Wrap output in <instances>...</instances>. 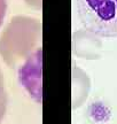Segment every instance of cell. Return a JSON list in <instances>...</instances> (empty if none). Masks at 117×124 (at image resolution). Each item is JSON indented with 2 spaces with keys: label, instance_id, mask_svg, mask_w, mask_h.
<instances>
[{
  "label": "cell",
  "instance_id": "obj_1",
  "mask_svg": "<svg viewBox=\"0 0 117 124\" xmlns=\"http://www.w3.org/2000/svg\"><path fill=\"white\" fill-rule=\"evenodd\" d=\"M40 36V25L30 17H16L0 39V54L10 68H15L31 52Z\"/></svg>",
  "mask_w": 117,
  "mask_h": 124
},
{
  "label": "cell",
  "instance_id": "obj_2",
  "mask_svg": "<svg viewBox=\"0 0 117 124\" xmlns=\"http://www.w3.org/2000/svg\"><path fill=\"white\" fill-rule=\"evenodd\" d=\"M75 6L86 30L103 38L117 37V0H75Z\"/></svg>",
  "mask_w": 117,
  "mask_h": 124
},
{
  "label": "cell",
  "instance_id": "obj_3",
  "mask_svg": "<svg viewBox=\"0 0 117 124\" xmlns=\"http://www.w3.org/2000/svg\"><path fill=\"white\" fill-rule=\"evenodd\" d=\"M72 53L77 58L98 60L102 54V41L95 33L80 29L72 35Z\"/></svg>",
  "mask_w": 117,
  "mask_h": 124
},
{
  "label": "cell",
  "instance_id": "obj_4",
  "mask_svg": "<svg viewBox=\"0 0 117 124\" xmlns=\"http://www.w3.org/2000/svg\"><path fill=\"white\" fill-rule=\"evenodd\" d=\"M91 91V79L88 75L80 68L72 64L71 77V107L77 109L81 107L88 98Z\"/></svg>",
  "mask_w": 117,
  "mask_h": 124
},
{
  "label": "cell",
  "instance_id": "obj_5",
  "mask_svg": "<svg viewBox=\"0 0 117 124\" xmlns=\"http://www.w3.org/2000/svg\"><path fill=\"white\" fill-rule=\"evenodd\" d=\"M7 105H8V97H7L6 90H5V91L0 93V123L2 122L5 115H6Z\"/></svg>",
  "mask_w": 117,
  "mask_h": 124
},
{
  "label": "cell",
  "instance_id": "obj_6",
  "mask_svg": "<svg viewBox=\"0 0 117 124\" xmlns=\"http://www.w3.org/2000/svg\"><path fill=\"white\" fill-rule=\"evenodd\" d=\"M7 10V0H0V28L4 23V18L6 16Z\"/></svg>",
  "mask_w": 117,
  "mask_h": 124
},
{
  "label": "cell",
  "instance_id": "obj_7",
  "mask_svg": "<svg viewBox=\"0 0 117 124\" xmlns=\"http://www.w3.org/2000/svg\"><path fill=\"white\" fill-rule=\"evenodd\" d=\"M5 91V85H4V77H2V74H1V70H0V93Z\"/></svg>",
  "mask_w": 117,
  "mask_h": 124
}]
</instances>
